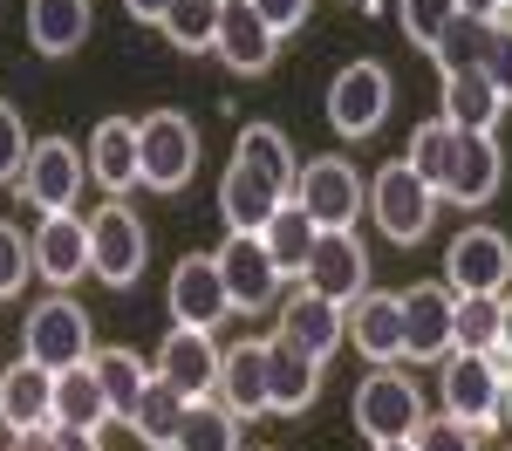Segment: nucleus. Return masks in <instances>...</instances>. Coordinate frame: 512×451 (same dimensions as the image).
<instances>
[{"mask_svg": "<svg viewBox=\"0 0 512 451\" xmlns=\"http://www.w3.org/2000/svg\"><path fill=\"white\" fill-rule=\"evenodd\" d=\"M424 424V390L417 376L396 363H376L362 383H355V431L369 445H390V438H410Z\"/></svg>", "mask_w": 512, "mask_h": 451, "instance_id": "f257e3e1", "label": "nucleus"}, {"mask_svg": "<svg viewBox=\"0 0 512 451\" xmlns=\"http://www.w3.org/2000/svg\"><path fill=\"white\" fill-rule=\"evenodd\" d=\"M82 178H89V158H82L69 137H35L21 171H14V192H21V205H35V212H76Z\"/></svg>", "mask_w": 512, "mask_h": 451, "instance_id": "f03ea898", "label": "nucleus"}, {"mask_svg": "<svg viewBox=\"0 0 512 451\" xmlns=\"http://www.w3.org/2000/svg\"><path fill=\"white\" fill-rule=\"evenodd\" d=\"M198 171V130L178 110H151L137 123V178L151 192H185Z\"/></svg>", "mask_w": 512, "mask_h": 451, "instance_id": "7ed1b4c3", "label": "nucleus"}, {"mask_svg": "<svg viewBox=\"0 0 512 451\" xmlns=\"http://www.w3.org/2000/svg\"><path fill=\"white\" fill-rule=\"evenodd\" d=\"M144 260H151L144 219H137L123 199L96 205V212H89V274L110 281V287H130L137 274H144Z\"/></svg>", "mask_w": 512, "mask_h": 451, "instance_id": "20e7f679", "label": "nucleus"}, {"mask_svg": "<svg viewBox=\"0 0 512 451\" xmlns=\"http://www.w3.org/2000/svg\"><path fill=\"white\" fill-rule=\"evenodd\" d=\"M287 199L301 205L321 233H342V226L362 219V178H355L349 158H308L294 171V192H287Z\"/></svg>", "mask_w": 512, "mask_h": 451, "instance_id": "39448f33", "label": "nucleus"}, {"mask_svg": "<svg viewBox=\"0 0 512 451\" xmlns=\"http://www.w3.org/2000/svg\"><path fill=\"white\" fill-rule=\"evenodd\" d=\"M369 212H376V226H383L396 246H417L424 233H431V219H437V192L396 158V164L376 171V185H369Z\"/></svg>", "mask_w": 512, "mask_h": 451, "instance_id": "423d86ee", "label": "nucleus"}, {"mask_svg": "<svg viewBox=\"0 0 512 451\" xmlns=\"http://www.w3.org/2000/svg\"><path fill=\"white\" fill-rule=\"evenodd\" d=\"M219 260V281H226V301H233V315H260V308H274L287 274L274 267V253L260 233H226V246L212 253Z\"/></svg>", "mask_w": 512, "mask_h": 451, "instance_id": "0eeeda50", "label": "nucleus"}, {"mask_svg": "<svg viewBox=\"0 0 512 451\" xmlns=\"http://www.w3.org/2000/svg\"><path fill=\"white\" fill-rule=\"evenodd\" d=\"M444 287L451 294H506L512 287V240L499 226H465L444 246Z\"/></svg>", "mask_w": 512, "mask_h": 451, "instance_id": "6e6552de", "label": "nucleus"}, {"mask_svg": "<svg viewBox=\"0 0 512 451\" xmlns=\"http://www.w3.org/2000/svg\"><path fill=\"white\" fill-rule=\"evenodd\" d=\"M499 390H506V363L499 356H472V349H451L444 356V410L472 431L499 424Z\"/></svg>", "mask_w": 512, "mask_h": 451, "instance_id": "1a4fd4ad", "label": "nucleus"}, {"mask_svg": "<svg viewBox=\"0 0 512 451\" xmlns=\"http://www.w3.org/2000/svg\"><path fill=\"white\" fill-rule=\"evenodd\" d=\"M21 356L41 369H69V363H89V315H82L69 294H55V301H41L35 315L21 322Z\"/></svg>", "mask_w": 512, "mask_h": 451, "instance_id": "9d476101", "label": "nucleus"}, {"mask_svg": "<svg viewBox=\"0 0 512 451\" xmlns=\"http://www.w3.org/2000/svg\"><path fill=\"white\" fill-rule=\"evenodd\" d=\"M506 185V151L492 144V130H458L451 137V171H444V199L478 212V205L499 199Z\"/></svg>", "mask_w": 512, "mask_h": 451, "instance_id": "9b49d317", "label": "nucleus"}, {"mask_svg": "<svg viewBox=\"0 0 512 451\" xmlns=\"http://www.w3.org/2000/svg\"><path fill=\"white\" fill-rule=\"evenodd\" d=\"M383 117H390V69L383 62H349L328 82V123L342 137H369V130H383Z\"/></svg>", "mask_w": 512, "mask_h": 451, "instance_id": "f8f14e48", "label": "nucleus"}, {"mask_svg": "<svg viewBox=\"0 0 512 451\" xmlns=\"http://www.w3.org/2000/svg\"><path fill=\"white\" fill-rule=\"evenodd\" d=\"M212 55L233 69V76H267L280 55V35L260 21L253 0H219V28H212Z\"/></svg>", "mask_w": 512, "mask_h": 451, "instance_id": "ddd939ff", "label": "nucleus"}, {"mask_svg": "<svg viewBox=\"0 0 512 451\" xmlns=\"http://www.w3.org/2000/svg\"><path fill=\"white\" fill-rule=\"evenodd\" d=\"M301 287H315V294L342 301V308L369 287V246L355 240V226H342V233H315V253H308V267H301Z\"/></svg>", "mask_w": 512, "mask_h": 451, "instance_id": "4468645a", "label": "nucleus"}, {"mask_svg": "<svg viewBox=\"0 0 512 451\" xmlns=\"http://www.w3.org/2000/svg\"><path fill=\"white\" fill-rule=\"evenodd\" d=\"M164 301H171V322H185V328H219L226 315H233V301H226V281H219V260H212V253H185V260L171 267Z\"/></svg>", "mask_w": 512, "mask_h": 451, "instance_id": "2eb2a0df", "label": "nucleus"}, {"mask_svg": "<svg viewBox=\"0 0 512 451\" xmlns=\"http://www.w3.org/2000/svg\"><path fill=\"white\" fill-rule=\"evenodd\" d=\"M274 335H280V342H294V349H308L315 363H328V356L349 342V328H342V301H328V294H315V287H301V294L280 301Z\"/></svg>", "mask_w": 512, "mask_h": 451, "instance_id": "dca6fc26", "label": "nucleus"}, {"mask_svg": "<svg viewBox=\"0 0 512 451\" xmlns=\"http://www.w3.org/2000/svg\"><path fill=\"white\" fill-rule=\"evenodd\" d=\"M396 301H403V356L444 363V356H451V287L417 281V287H403Z\"/></svg>", "mask_w": 512, "mask_h": 451, "instance_id": "f3484780", "label": "nucleus"}, {"mask_svg": "<svg viewBox=\"0 0 512 451\" xmlns=\"http://www.w3.org/2000/svg\"><path fill=\"white\" fill-rule=\"evenodd\" d=\"M28 253H35L41 281H55V287L82 281V274H89V219H82V212H41Z\"/></svg>", "mask_w": 512, "mask_h": 451, "instance_id": "a211bd4d", "label": "nucleus"}, {"mask_svg": "<svg viewBox=\"0 0 512 451\" xmlns=\"http://www.w3.org/2000/svg\"><path fill=\"white\" fill-rule=\"evenodd\" d=\"M151 376H164L178 397H212V383H219V349H212V328H171L158 349V363Z\"/></svg>", "mask_w": 512, "mask_h": 451, "instance_id": "6ab92c4d", "label": "nucleus"}, {"mask_svg": "<svg viewBox=\"0 0 512 451\" xmlns=\"http://www.w3.org/2000/svg\"><path fill=\"white\" fill-rule=\"evenodd\" d=\"M342 328H349V342L369 363H403V301L396 294L362 287L349 308H342Z\"/></svg>", "mask_w": 512, "mask_h": 451, "instance_id": "aec40b11", "label": "nucleus"}, {"mask_svg": "<svg viewBox=\"0 0 512 451\" xmlns=\"http://www.w3.org/2000/svg\"><path fill=\"white\" fill-rule=\"evenodd\" d=\"M280 199H287V185H274L260 164H246V158H233L226 178H219V219H226V233H260Z\"/></svg>", "mask_w": 512, "mask_h": 451, "instance_id": "412c9836", "label": "nucleus"}, {"mask_svg": "<svg viewBox=\"0 0 512 451\" xmlns=\"http://www.w3.org/2000/svg\"><path fill=\"white\" fill-rule=\"evenodd\" d=\"M315 397H321V363L308 356V349H294V342L267 335V410L301 417Z\"/></svg>", "mask_w": 512, "mask_h": 451, "instance_id": "4be33fe9", "label": "nucleus"}, {"mask_svg": "<svg viewBox=\"0 0 512 451\" xmlns=\"http://www.w3.org/2000/svg\"><path fill=\"white\" fill-rule=\"evenodd\" d=\"M55 417V369H41V363H21L14 369H0V424L7 431H41Z\"/></svg>", "mask_w": 512, "mask_h": 451, "instance_id": "5701e85b", "label": "nucleus"}, {"mask_svg": "<svg viewBox=\"0 0 512 451\" xmlns=\"http://www.w3.org/2000/svg\"><path fill=\"white\" fill-rule=\"evenodd\" d=\"M219 404L233 417H267V342H233L219 349Z\"/></svg>", "mask_w": 512, "mask_h": 451, "instance_id": "b1692460", "label": "nucleus"}, {"mask_svg": "<svg viewBox=\"0 0 512 451\" xmlns=\"http://www.w3.org/2000/svg\"><path fill=\"white\" fill-rule=\"evenodd\" d=\"M89 178H96L110 199H123L130 185H144V178H137V123L130 117L96 123V137H89Z\"/></svg>", "mask_w": 512, "mask_h": 451, "instance_id": "393cba45", "label": "nucleus"}, {"mask_svg": "<svg viewBox=\"0 0 512 451\" xmlns=\"http://www.w3.org/2000/svg\"><path fill=\"white\" fill-rule=\"evenodd\" d=\"M89 0H28V41L41 55H76L89 41Z\"/></svg>", "mask_w": 512, "mask_h": 451, "instance_id": "a878e982", "label": "nucleus"}, {"mask_svg": "<svg viewBox=\"0 0 512 451\" xmlns=\"http://www.w3.org/2000/svg\"><path fill=\"white\" fill-rule=\"evenodd\" d=\"M506 110H512V103L485 82V69H458V76H444V123H451V130H492Z\"/></svg>", "mask_w": 512, "mask_h": 451, "instance_id": "bb28decb", "label": "nucleus"}, {"mask_svg": "<svg viewBox=\"0 0 512 451\" xmlns=\"http://www.w3.org/2000/svg\"><path fill=\"white\" fill-rule=\"evenodd\" d=\"M315 233H321V226L294 199H280L274 212H267L260 240H267V253H274V267L287 274V281H301V267H308V253H315Z\"/></svg>", "mask_w": 512, "mask_h": 451, "instance_id": "cd10ccee", "label": "nucleus"}, {"mask_svg": "<svg viewBox=\"0 0 512 451\" xmlns=\"http://www.w3.org/2000/svg\"><path fill=\"white\" fill-rule=\"evenodd\" d=\"M48 424H82V431H103L110 424V397H103V383H96L89 363L55 369V417Z\"/></svg>", "mask_w": 512, "mask_h": 451, "instance_id": "c85d7f7f", "label": "nucleus"}, {"mask_svg": "<svg viewBox=\"0 0 512 451\" xmlns=\"http://www.w3.org/2000/svg\"><path fill=\"white\" fill-rule=\"evenodd\" d=\"M171 451H239V417L219 397H185V417H178Z\"/></svg>", "mask_w": 512, "mask_h": 451, "instance_id": "c756f323", "label": "nucleus"}, {"mask_svg": "<svg viewBox=\"0 0 512 451\" xmlns=\"http://www.w3.org/2000/svg\"><path fill=\"white\" fill-rule=\"evenodd\" d=\"M178 417H185V397H178L164 376H151V383H144V397L130 404V417H123V424H130V438H144L151 451H171Z\"/></svg>", "mask_w": 512, "mask_h": 451, "instance_id": "7c9ffc66", "label": "nucleus"}, {"mask_svg": "<svg viewBox=\"0 0 512 451\" xmlns=\"http://www.w3.org/2000/svg\"><path fill=\"white\" fill-rule=\"evenodd\" d=\"M451 349L472 356L499 349V294H451Z\"/></svg>", "mask_w": 512, "mask_h": 451, "instance_id": "2f4dec72", "label": "nucleus"}, {"mask_svg": "<svg viewBox=\"0 0 512 451\" xmlns=\"http://www.w3.org/2000/svg\"><path fill=\"white\" fill-rule=\"evenodd\" d=\"M89 369H96V383H103V397H110V417H130V404H137L144 383H151V369L137 363L130 349H89Z\"/></svg>", "mask_w": 512, "mask_h": 451, "instance_id": "473e14b6", "label": "nucleus"}, {"mask_svg": "<svg viewBox=\"0 0 512 451\" xmlns=\"http://www.w3.org/2000/svg\"><path fill=\"white\" fill-rule=\"evenodd\" d=\"M233 158L260 164L274 185H287V192H294V171H301V158H294V144L280 137L274 123H246V130H239V144H233Z\"/></svg>", "mask_w": 512, "mask_h": 451, "instance_id": "72a5a7b5", "label": "nucleus"}, {"mask_svg": "<svg viewBox=\"0 0 512 451\" xmlns=\"http://www.w3.org/2000/svg\"><path fill=\"white\" fill-rule=\"evenodd\" d=\"M485 35H492V21H478V14H458V21H451V28H444V35L424 48V55H431L444 76H458V69H478V62H485Z\"/></svg>", "mask_w": 512, "mask_h": 451, "instance_id": "f704fd0d", "label": "nucleus"}, {"mask_svg": "<svg viewBox=\"0 0 512 451\" xmlns=\"http://www.w3.org/2000/svg\"><path fill=\"white\" fill-rule=\"evenodd\" d=\"M158 28H164V41L171 48H212V28H219V0H171L158 14Z\"/></svg>", "mask_w": 512, "mask_h": 451, "instance_id": "c9c22d12", "label": "nucleus"}, {"mask_svg": "<svg viewBox=\"0 0 512 451\" xmlns=\"http://www.w3.org/2000/svg\"><path fill=\"white\" fill-rule=\"evenodd\" d=\"M451 137H458V130L437 117V123H417V137H410V151H403V164L431 185L437 199H444V171H451Z\"/></svg>", "mask_w": 512, "mask_h": 451, "instance_id": "e433bc0d", "label": "nucleus"}, {"mask_svg": "<svg viewBox=\"0 0 512 451\" xmlns=\"http://www.w3.org/2000/svg\"><path fill=\"white\" fill-rule=\"evenodd\" d=\"M396 21H403V35L417 41V48H431L458 21V0H396Z\"/></svg>", "mask_w": 512, "mask_h": 451, "instance_id": "4c0bfd02", "label": "nucleus"}, {"mask_svg": "<svg viewBox=\"0 0 512 451\" xmlns=\"http://www.w3.org/2000/svg\"><path fill=\"white\" fill-rule=\"evenodd\" d=\"M28 267H35V253H28V240H21V226L0 219V301H14V294L28 287Z\"/></svg>", "mask_w": 512, "mask_h": 451, "instance_id": "58836bf2", "label": "nucleus"}, {"mask_svg": "<svg viewBox=\"0 0 512 451\" xmlns=\"http://www.w3.org/2000/svg\"><path fill=\"white\" fill-rule=\"evenodd\" d=\"M410 445H417V451H478V431H472V424H458V417L444 410V417H424V424L410 431Z\"/></svg>", "mask_w": 512, "mask_h": 451, "instance_id": "ea45409f", "label": "nucleus"}, {"mask_svg": "<svg viewBox=\"0 0 512 451\" xmlns=\"http://www.w3.org/2000/svg\"><path fill=\"white\" fill-rule=\"evenodd\" d=\"M478 69H485V82L512 103V28H506V21H492V35H485V62H478Z\"/></svg>", "mask_w": 512, "mask_h": 451, "instance_id": "a19ab883", "label": "nucleus"}, {"mask_svg": "<svg viewBox=\"0 0 512 451\" xmlns=\"http://www.w3.org/2000/svg\"><path fill=\"white\" fill-rule=\"evenodd\" d=\"M21 158H28V123H21L14 103H0V185H14Z\"/></svg>", "mask_w": 512, "mask_h": 451, "instance_id": "79ce46f5", "label": "nucleus"}, {"mask_svg": "<svg viewBox=\"0 0 512 451\" xmlns=\"http://www.w3.org/2000/svg\"><path fill=\"white\" fill-rule=\"evenodd\" d=\"M253 7H260V21L287 41L294 28H308V7H315V0H253Z\"/></svg>", "mask_w": 512, "mask_h": 451, "instance_id": "37998d69", "label": "nucleus"}, {"mask_svg": "<svg viewBox=\"0 0 512 451\" xmlns=\"http://www.w3.org/2000/svg\"><path fill=\"white\" fill-rule=\"evenodd\" d=\"M48 438H55V451H103V438L82 424H48Z\"/></svg>", "mask_w": 512, "mask_h": 451, "instance_id": "c03bdc74", "label": "nucleus"}, {"mask_svg": "<svg viewBox=\"0 0 512 451\" xmlns=\"http://www.w3.org/2000/svg\"><path fill=\"white\" fill-rule=\"evenodd\" d=\"M492 356H499V363L512 369V287L499 294V349H492Z\"/></svg>", "mask_w": 512, "mask_h": 451, "instance_id": "a18cd8bd", "label": "nucleus"}, {"mask_svg": "<svg viewBox=\"0 0 512 451\" xmlns=\"http://www.w3.org/2000/svg\"><path fill=\"white\" fill-rule=\"evenodd\" d=\"M14 451H55V438H48V424H41V431H14Z\"/></svg>", "mask_w": 512, "mask_h": 451, "instance_id": "49530a36", "label": "nucleus"}, {"mask_svg": "<svg viewBox=\"0 0 512 451\" xmlns=\"http://www.w3.org/2000/svg\"><path fill=\"white\" fill-rule=\"evenodd\" d=\"M458 14H478V21H499V14H506V0H458Z\"/></svg>", "mask_w": 512, "mask_h": 451, "instance_id": "de8ad7c7", "label": "nucleus"}, {"mask_svg": "<svg viewBox=\"0 0 512 451\" xmlns=\"http://www.w3.org/2000/svg\"><path fill=\"white\" fill-rule=\"evenodd\" d=\"M123 7H130L137 21H151V28H158V14H164V7H171V0H123Z\"/></svg>", "mask_w": 512, "mask_h": 451, "instance_id": "09e8293b", "label": "nucleus"}, {"mask_svg": "<svg viewBox=\"0 0 512 451\" xmlns=\"http://www.w3.org/2000/svg\"><path fill=\"white\" fill-rule=\"evenodd\" d=\"M499 424H512V369H506V390H499Z\"/></svg>", "mask_w": 512, "mask_h": 451, "instance_id": "8fccbe9b", "label": "nucleus"}, {"mask_svg": "<svg viewBox=\"0 0 512 451\" xmlns=\"http://www.w3.org/2000/svg\"><path fill=\"white\" fill-rule=\"evenodd\" d=\"M369 451H417L410 438H390V445H369Z\"/></svg>", "mask_w": 512, "mask_h": 451, "instance_id": "3c124183", "label": "nucleus"}, {"mask_svg": "<svg viewBox=\"0 0 512 451\" xmlns=\"http://www.w3.org/2000/svg\"><path fill=\"white\" fill-rule=\"evenodd\" d=\"M362 7H369V0H362Z\"/></svg>", "mask_w": 512, "mask_h": 451, "instance_id": "603ef678", "label": "nucleus"}, {"mask_svg": "<svg viewBox=\"0 0 512 451\" xmlns=\"http://www.w3.org/2000/svg\"><path fill=\"white\" fill-rule=\"evenodd\" d=\"M506 7H512V0H506Z\"/></svg>", "mask_w": 512, "mask_h": 451, "instance_id": "864d4df0", "label": "nucleus"}]
</instances>
